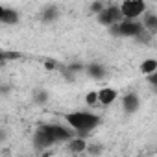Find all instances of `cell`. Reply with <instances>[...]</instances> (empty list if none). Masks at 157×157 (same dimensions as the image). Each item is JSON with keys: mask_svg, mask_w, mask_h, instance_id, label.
Masks as SVG:
<instances>
[{"mask_svg": "<svg viewBox=\"0 0 157 157\" xmlns=\"http://www.w3.org/2000/svg\"><path fill=\"white\" fill-rule=\"evenodd\" d=\"M67 122L78 133H89L100 124V118L96 115H93V113H87V111H78V113L67 115Z\"/></svg>", "mask_w": 157, "mask_h": 157, "instance_id": "6da1fadb", "label": "cell"}, {"mask_svg": "<svg viewBox=\"0 0 157 157\" xmlns=\"http://www.w3.org/2000/svg\"><path fill=\"white\" fill-rule=\"evenodd\" d=\"M146 11V2L144 0H124L120 6V13L126 19H137Z\"/></svg>", "mask_w": 157, "mask_h": 157, "instance_id": "7a4b0ae2", "label": "cell"}, {"mask_svg": "<svg viewBox=\"0 0 157 157\" xmlns=\"http://www.w3.org/2000/svg\"><path fill=\"white\" fill-rule=\"evenodd\" d=\"M118 24V28H117V32L120 33V35H124V37H140V33H142V24L140 22H137L135 19H126V21H122V22H117Z\"/></svg>", "mask_w": 157, "mask_h": 157, "instance_id": "3957f363", "label": "cell"}, {"mask_svg": "<svg viewBox=\"0 0 157 157\" xmlns=\"http://www.w3.org/2000/svg\"><path fill=\"white\" fill-rule=\"evenodd\" d=\"M98 17H100V21H102L104 24H117V22H120L122 13H120V8L111 6V8L102 10V11L98 13Z\"/></svg>", "mask_w": 157, "mask_h": 157, "instance_id": "277c9868", "label": "cell"}, {"mask_svg": "<svg viewBox=\"0 0 157 157\" xmlns=\"http://www.w3.org/2000/svg\"><path fill=\"white\" fill-rule=\"evenodd\" d=\"M46 129H48V133H50V137H52L54 142L68 140V139L72 137V131H70V129H67V128H63V126H57V124H54V126H46Z\"/></svg>", "mask_w": 157, "mask_h": 157, "instance_id": "5b68a950", "label": "cell"}, {"mask_svg": "<svg viewBox=\"0 0 157 157\" xmlns=\"http://www.w3.org/2000/svg\"><path fill=\"white\" fill-rule=\"evenodd\" d=\"M96 94H98V104H102V105H109L117 100V91L111 89V87H104Z\"/></svg>", "mask_w": 157, "mask_h": 157, "instance_id": "8992f818", "label": "cell"}, {"mask_svg": "<svg viewBox=\"0 0 157 157\" xmlns=\"http://www.w3.org/2000/svg\"><path fill=\"white\" fill-rule=\"evenodd\" d=\"M19 21V15L15 10H8V8H2L0 6V22L4 24H17Z\"/></svg>", "mask_w": 157, "mask_h": 157, "instance_id": "52a82bcc", "label": "cell"}, {"mask_svg": "<svg viewBox=\"0 0 157 157\" xmlns=\"http://www.w3.org/2000/svg\"><path fill=\"white\" fill-rule=\"evenodd\" d=\"M87 148V142L83 140V139H68V150L72 151V153H80V151H83Z\"/></svg>", "mask_w": 157, "mask_h": 157, "instance_id": "ba28073f", "label": "cell"}, {"mask_svg": "<svg viewBox=\"0 0 157 157\" xmlns=\"http://www.w3.org/2000/svg\"><path fill=\"white\" fill-rule=\"evenodd\" d=\"M139 107V98H137V94H126L124 96V109L128 111V113H133L135 109Z\"/></svg>", "mask_w": 157, "mask_h": 157, "instance_id": "9c48e42d", "label": "cell"}, {"mask_svg": "<svg viewBox=\"0 0 157 157\" xmlns=\"http://www.w3.org/2000/svg\"><path fill=\"white\" fill-rule=\"evenodd\" d=\"M140 70H142V74H155V70H157V61L155 59H146V61H142V65H140Z\"/></svg>", "mask_w": 157, "mask_h": 157, "instance_id": "30bf717a", "label": "cell"}, {"mask_svg": "<svg viewBox=\"0 0 157 157\" xmlns=\"http://www.w3.org/2000/svg\"><path fill=\"white\" fill-rule=\"evenodd\" d=\"M140 24H142V28H148V30L153 32V30L157 28V17H155L153 13H146V15H144V21H142Z\"/></svg>", "mask_w": 157, "mask_h": 157, "instance_id": "8fae6325", "label": "cell"}, {"mask_svg": "<svg viewBox=\"0 0 157 157\" xmlns=\"http://www.w3.org/2000/svg\"><path fill=\"white\" fill-rule=\"evenodd\" d=\"M87 72H89L93 78H104V74H105V70H104L100 65H91V67L87 68Z\"/></svg>", "mask_w": 157, "mask_h": 157, "instance_id": "7c38bea8", "label": "cell"}, {"mask_svg": "<svg viewBox=\"0 0 157 157\" xmlns=\"http://www.w3.org/2000/svg\"><path fill=\"white\" fill-rule=\"evenodd\" d=\"M56 17H57V10H56V8H48L46 13H44V19H46V21H52V19H56Z\"/></svg>", "mask_w": 157, "mask_h": 157, "instance_id": "4fadbf2b", "label": "cell"}, {"mask_svg": "<svg viewBox=\"0 0 157 157\" xmlns=\"http://www.w3.org/2000/svg\"><path fill=\"white\" fill-rule=\"evenodd\" d=\"M87 104H89V105H96V104H98V94H96L94 91L87 94Z\"/></svg>", "mask_w": 157, "mask_h": 157, "instance_id": "5bb4252c", "label": "cell"}, {"mask_svg": "<svg viewBox=\"0 0 157 157\" xmlns=\"http://www.w3.org/2000/svg\"><path fill=\"white\" fill-rule=\"evenodd\" d=\"M102 10H104V4H102V2H96V4H93V11H94V13H100Z\"/></svg>", "mask_w": 157, "mask_h": 157, "instance_id": "9a60e30c", "label": "cell"}, {"mask_svg": "<svg viewBox=\"0 0 157 157\" xmlns=\"http://www.w3.org/2000/svg\"><path fill=\"white\" fill-rule=\"evenodd\" d=\"M54 67H56V63H54V61H46V68H48V70H52Z\"/></svg>", "mask_w": 157, "mask_h": 157, "instance_id": "2e32d148", "label": "cell"}]
</instances>
